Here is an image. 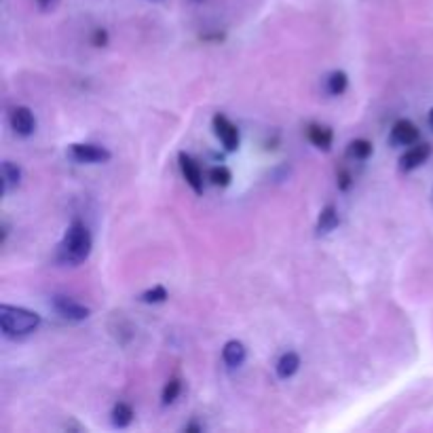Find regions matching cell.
I'll list each match as a JSON object with an SVG mask.
<instances>
[{
	"mask_svg": "<svg viewBox=\"0 0 433 433\" xmlns=\"http://www.w3.org/2000/svg\"><path fill=\"white\" fill-rule=\"evenodd\" d=\"M91 247H94L91 230L81 220H74L68 226V230H66V235L57 247V260L62 264H70V266L83 264L89 258Z\"/></svg>",
	"mask_w": 433,
	"mask_h": 433,
	"instance_id": "1",
	"label": "cell"
},
{
	"mask_svg": "<svg viewBox=\"0 0 433 433\" xmlns=\"http://www.w3.org/2000/svg\"><path fill=\"white\" fill-rule=\"evenodd\" d=\"M40 325V315L23 307H0V330L6 338H23Z\"/></svg>",
	"mask_w": 433,
	"mask_h": 433,
	"instance_id": "2",
	"label": "cell"
},
{
	"mask_svg": "<svg viewBox=\"0 0 433 433\" xmlns=\"http://www.w3.org/2000/svg\"><path fill=\"white\" fill-rule=\"evenodd\" d=\"M68 157L77 163H106L112 159L108 148L98 144H70Z\"/></svg>",
	"mask_w": 433,
	"mask_h": 433,
	"instance_id": "3",
	"label": "cell"
},
{
	"mask_svg": "<svg viewBox=\"0 0 433 433\" xmlns=\"http://www.w3.org/2000/svg\"><path fill=\"white\" fill-rule=\"evenodd\" d=\"M212 123H214V133H216L218 140L222 142L224 150L235 152V150L239 148V144H241V135H239L237 125H235L228 116H224V114H220V112L214 116Z\"/></svg>",
	"mask_w": 433,
	"mask_h": 433,
	"instance_id": "4",
	"label": "cell"
},
{
	"mask_svg": "<svg viewBox=\"0 0 433 433\" xmlns=\"http://www.w3.org/2000/svg\"><path fill=\"white\" fill-rule=\"evenodd\" d=\"M51 303H53V309L57 311V315L64 317V320H68V322H85V320L91 315V309H89V307L77 303V300L70 298V296H60V294H57V296L51 298Z\"/></svg>",
	"mask_w": 433,
	"mask_h": 433,
	"instance_id": "5",
	"label": "cell"
},
{
	"mask_svg": "<svg viewBox=\"0 0 433 433\" xmlns=\"http://www.w3.org/2000/svg\"><path fill=\"white\" fill-rule=\"evenodd\" d=\"M9 123L11 129L19 135V137H30L36 131V116L28 106H15L9 114Z\"/></svg>",
	"mask_w": 433,
	"mask_h": 433,
	"instance_id": "6",
	"label": "cell"
},
{
	"mask_svg": "<svg viewBox=\"0 0 433 433\" xmlns=\"http://www.w3.org/2000/svg\"><path fill=\"white\" fill-rule=\"evenodd\" d=\"M178 161H180V169H182V176L186 180V184L197 193L201 195L203 193V171L201 167L197 165V161L193 157H189L186 152H180L178 154Z\"/></svg>",
	"mask_w": 433,
	"mask_h": 433,
	"instance_id": "7",
	"label": "cell"
},
{
	"mask_svg": "<svg viewBox=\"0 0 433 433\" xmlns=\"http://www.w3.org/2000/svg\"><path fill=\"white\" fill-rule=\"evenodd\" d=\"M419 127L408 120V118H400L393 127H391V142L395 146H415L419 142Z\"/></svg>",
	"mask_w": 433,
	"mask_h": 433,
	"instance_id": "8",
	"label": "cell"
},
{
	"mask_svg": "<svg viewBox=\"0 0 433 433\" xmlns=\"http://www.w3.org/2000/svg\"><path fill=\"white\" fill-rule=\"evenodd\" d=\"M432 157V146L421 142L410 146L402 157H400V169L402 171H412L417 167H421L423 163H427V159Z\"/></svg>",
	"mask_w": 433,
	"mask_h": 433,
	"instance_id": "9",
	"label": "cell"
},
{
	"mask_svg": "<svg viewBox=\"0 0 433 433\" xmlns=\"http://www.w3.org/2000/svg\"><path fill=\"white\" fill-rule=\"evenodd\" d=\"M245 357H247V349H245V344L241 340H228L224 344V349H222V359H224V364L228 368L243 366Z\"/></svg>",
	"mask_w": 433,
	"mask_h": 433,
	"instance_id": "10",
	"label": "cell"
},
{
	"mask_svg": "<svg viewBox=\"0 0 433 433\" xmlns=\"http://www.w3.org/2000/svg\"><path fill=\"white\" fill-rule=\"evenodd\" d=\"M298 368H300V357H298V353H294V351H288V353H283L279 359H277V366H275V370H277V376L279 378H292L296 372H298Z\"/></svg>",
	"mask_w": 433,
	"mask_h": 433,
	"instance_id": "11",
	"label": "cell"
},
{
	"mask_svg": "<svg viewBox=\"0 0 433 433\" xmlns=\"http://www.w3.org/2000/svg\"><path fill=\"white\" fill-rule=\"evenodd\" d=\"M307 135H309V142H311L315 148H320V150H330V148H332L334 131H332L330 127H325V125H311L309 131H307Z\"/></svg>",
	"mask_w": 433,
	"mask_h": 433,
	"instance_id": "12",
	"label": "cell"
},
{
	"mask_svg": "<svg viewBox=\"0 0 433 433\" xmlns=\"http://www.w3.org/2000/svg\"><path fill=\"white\" fill-rule=\"evenodd\" d=\"M338 224H340L338 210H336L334 206H325L324 210L320 212V218H317V232H320V235H327V232H332Z\"/></svg>",
	"mask_w": 433,
	"mask_h": 433,
	"instance_id": "13",
	"label": "cell"
},
{
	"mask_svg": "<svg viewBox=\"0 0 433 433\" xmlns=\"http://www.w3.org/2000/svg\"><path fill=\"white\" fill-rule=\"evenodd\" d=\"M133 417H135V412L129 404H125V402L114 404V408H112V425L114 427H118V429L129 427L133 423Z\"/></svg>",
	"mask_w": 433,
	"mask_h": 433,
	"instance_id": "14",
	"label": "cell"
},
{
	"mask_svg": "<svg viewBox=\"0 0 433 433\" xmlns=\"http://www.w3.org/2000/svg\"><path fill=\"white\" fill-rule=\"evenodd\" d=\"M372 152H374L372 142H370V140H364V137L353 140V142L347 146V154H349L351 159H355V161H366V159L372 157Z\"/></svg>",
	"mask_w": 433,
	"mask_h": 433,
	"instance_id": "15",
	"label": "cell"
},
{
	"mask_svg": "<svg viewBox=\"0 0 433 433\" xmlns=\"http://www.w3.org/2000/svg\"><path fill=\"white\" fill-rule=\"evenodd\" d=\"M349 87V77L342 70H334L327 79H325V89L330 96H342Z\"/></svg>",
	"mask_w": 433,
	"mask_h": 433,
	"instance_id": "16",
	"label": "cell"
},
{
	"mask_svg": "<svg viewBox=\"0 0 433 433\" xmlns=\"http://www.w3.org/2000/svg\"><path fill=\"white\" fill-rule=\"evenodd\" d=\"M2 180H4V189L19 186V182H21V167L15 165L13 161H4L2 163Z\"/></svg>",
	"mask_w": 433,
	"mask_h": 433,
	"instance_id": "17",
	"label": "cell"
},
{
	"mask_svg": "<svg viewBox=\"0 0 433 433\" xmlns=\"http://www.w3.org/2000/svg\"><path fill=\"white\" fill-rule=\"evenodd\" d=\"M182 391V381L180 378H169L163 387V393H161V400H163V406H169L178 400Z\"/></svg>",
	"mask_w": 433,
	"mask_h": 433,
	"instance_id": "18",
	"label": "cell"
},
{
	"mask_svg": "<svg viewBox=\"0 0 433 433\" xmlns=\"http://www.w3.org/2000/svg\"><path fill=\"white\" fill-rule=\"evenodd\" d=\"M210 180H212L214 186L224 189V186H228L230 180H232V171H230L226 165H216V167L210 169Z\"/></svg>",
	"mask_w": 433,
	"mask_h": 433,
	"instance_id": "19",
	"label": "cell"
},
{
	"mask_svg": "<svg viewBox=\"0 0 433 433\" xmlns=\"http://www.w3.org/2000/svg\"><path fill=\"white\" fill-rule=\"evenodd\" d=\"M167 296H169V294H167L165 286H154V288L146 290V292L140 296V300L146 303V305H159V303H165Z\"/></svg>",
	"mask_w": 433,
	"mask_h": 433,
	"instance_id": "20",
	"label": "cell"
},
{
	"mask_svg": "<svg viewBox=\"0 0 433 433\" xmlns=\"http://www.w3.org/2000/svg\"><path fill=\"white\" fill-rule=\"evenodd\" d=\"M108 40V32H106L104 28H98V30L91 34V45H96V47H106Z\"/></svg>",
	"mask_w": 433,
	"mask_h": 433,
	"instance_id": "21",
	"label": "cell"
},
{
	"mask_svg": "<svg viewBox=\"0 0 433 433\" xmlns=\"http://www.w3.org/2000/svg\"><path fill=\"white\" fill-rule=\"evenodd\" d=\"M351 184H353L351 171H349V169H340V171H338V189H340V191H349Z\"/></svg>",
	"mask_w": 433,
	"mask_h": 433,
	"instance_id": "22",
	"label": "cell"
},
{
	"mask_svg": "<svg viewBox=\"0 0 433 433\" xmlns=\"http://www.w3.org/2000/svg\"><path fill=\"white\" fill-rule=\"evenodd\" d=\"M184 429H186V432H201L203 427H199V425H195V423H193V425H186Z\"/></svg>",
	"mask_w": 433,
	"mask_h": 433,
	"instance_id": "23",
	"label": "cell"
},
{
	"mask_svg": "<svg viewBox=\"0 0 433 433\" xmlns=\"http://www.w3.org/2000/svg\"><path fill=\"white\" fill-rule=\"evenodd\" d=\"M36 2H38V4H40L43 9H47V6H49V4H51L53 0H36Z\"/></svg>",
	"mask_w": 433,
	"mask_h": 433,
	"instance_id": "24",
	"label": "cell"
},
{
	"mask_svg": "<svg viewBox=\"0 0 433 433\" xmlns=\"http://www.w3.org/2000/svg\"><path fill=\"white\" fill-rule=\"evenodd\" d=\"M429 127H432V129H433V108L429 110Z\"/></svg>",
	"mask_w": 433,
	"mask_h": 433,
	"instance_id": "25",
	"label": "cell"
}]
</instances>
